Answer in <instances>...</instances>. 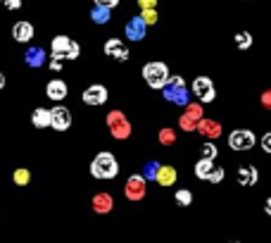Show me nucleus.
Returning <instances> with one entry per match:
<instances>
[{"mask_svg": "<svg viewBox=\"0 0 271 243\" xmlns=\"http://www.w3.org/2000/svg\"><path fill=\"white\" fill-rule=\"evenodd\" d=\"M83 103L86 105H105L107 103V88L95 83V86H88L83 91Z\"/></svg>", "mask_w": 271, "mask_h": 243, "instance_id": "obj_7", "label": "nucleus"}, {"mask_svg": "<svg viewBox=\"0 0 271 243\" xmlns=\"http://www.w3.org/2000/svg\"><path fill=\"white\" fill-rule=\"evenodd\" d=\"M200 131H205V134H210V136H219L221 127L219 124H212V122H202L200 124Z\"/></svg>", "mask_w": 271, "mask_h": 243, "instance_id": "obj_28", "label": "nucleus"}, {"mask_svg": "<svg viewBox=\"0 0 271 243\" xmlns=\"http://www.w3.org/2000/svg\"><path fill=\"white\" fill-rule=\"evenodd\" d=\"M224 179V169L221 167H214L212 172H210V177H207V181H212V184H219Z\"/></svg>", "mask_w": 271, "mask_h": 243, "instance_id": "obj_30", "label": "nucleus"}, {"mask_svg": "<svg viewBox=\"0 0 271 243\" xmlns=\"http://www.w3.org/2000/svg\"><path fill=\"white\" fill-rule=\"evenodd\" d=\"M255 134L250 131V129H236V131H231L228 136V146L233 148V150H250L252 146H255Z\"/></svg>", "mask_w": 271, "mask_h": 243, "instance_id": "obj_5", "label": "nucleus"}, {"mask_svg": "<svg viewBox=\"0 0 271 243\" xmlns=\"http://www.w3.org/2000/svg\"><path fill=\"white\" fill-rule=\"evenodd\" d=\"M212 169H214V160H200L197 164H195V174H197V179H207Z\"/></svg>", "mask_w": 271, "mask_h": 243, "instance_id": "obj_21", "label": "nucleus"}, {"mask_svg": "<svg viewBox=\"0 0 271 243\" xmlns=\"http://www.w3.org/2000/svg\"><path fill=\"white\" fill-rule=\"evenodd\" d=\"M2 86H5V74L0 72V88H2Z\"/></svg>", "mask_w": 271, "mask_h": 243, "instance_id": "obj_38", "label": "nucleus"}, {"mask_svg": "<svg viewBox=\"0 0 271 243\" xmlns=\"http://www.w3.org/2000/svg\"><path fill=\"white\" fill-rule=\"evenodd\" d=\"M45 93H48V98H50V100H55V103H60V100H64V98H67L69 88H67V83H64V81L53 79L50 83H48Z\"/></svg>", "mask_w": 271, "mask_h": 243, "instance_id": "obj_11", "label": "nucleus"}, {"mask_svg": "<svg viewBox=\"0 0 271 243\" xmlns=\"http://www.w3.org/2000/svg\"><path fill=\"white\" fill-rule=\"evenodd\" d=\"M262 148H264L267 153H271V134H264V136H262Z\"/></svg>", "mask_w": 271, "mask_h": 243, "instance_id": "obj_36", "label": "nucleus"}, {"mask_svg": "<svg viewBox=\"0 0 271 243\" xmlns=\"http://www.w3.org/2000/svg\"><path fill=\"white\" fill-rule=\"evenodd\" d=\"M93 210L95 212H109L112 210V198H109L107 193H98L93 198Z\"/></svg>", "mask_w": 271, "mask_h": 243, "instance_id": "obj_19", "label": "nucleus"}, {"mask_svg": "<svg viewBox=\"0 0 271 243\" xmlns=\"http://www.w3.org/2000/svg\"><path fill=\"white\" fill-rule=\"evenodd\" d=\"M69 43H72V38H67V36H55L53 38V55L55 57H62L64 60V53H67V48H69Z\"/></svg>", "mask_w": 271, "mask_h": 243, "instance_id": "obj_18", "label": "nucleus"}, {"mask_svg": "<svg viewBox=\"0 0 271 243\" xmlns=\"http://www.w3.org/2000/svg\"><path fill=\"white\" fill-rule=\"evenodd\" d=\"M12 36H15V41L27 43V41L33 38V27H31L29 22H17V24L12 27Z\"/></svg>", "mask_w": 271, "mask_h": 243, "instance_id": "obj_14", "label": "nucleus"}, {"mask_svg": "<svg viewBox=\"0 0 271 243\" xmlns=\"http://www.w3.org/2000/svg\"><path fill=\"white\" fill-rule=\"evenodd\" d=\"M50 127L57 129V131H67L72 127V112L67 108H62V105L53 108L50 110Z\"/></svg>", "mask_w": 271, "mask_h": 243, "instance_id": "obj_6", "label": "nucleus"}, {"mask_svg": "<svg viewBox=\"0 0 271 243\" xmlns=\"http://www.w3.org/2000/svg\"><path fill=\"white\" fill-rule=\"evenodd\" d=\"M257 177H259V172H257V167H241L238 169V181H241V186H252V184H257Z\"/></svg>", "mask_w": 271, "mask_h": 243, "instance_id": "obj_16", "label": "nucleus"}, {"mask_svg": "<svg viewBox=\"0 0 271 243\" xmlns=\"http://www.w3.org/2000/svg\"><path fill=\"white\" fill-rule=\"evenodd\" d=\"M50 69H53V72H60V69H62V57H55L53 55V60H50Z\"/></svg>", "mask_w": 271, "mask_h": 243, "instance_id": "obj_32", "label": "nucleus"}, {"mask_svg": "<svg viewBox=\"0 0 271 243\" xmlns=\"http://www.w3.org/2000/svg\"><path fill=\"white\" fill-rule=\"evenodd\" d=\"M31 122H33V127H38V129H45V127H50V110H45V108L33 110V114H31Z\"/></svg>", "mask_w": 271, "mask_h": 243, "instance_id": "obj_17", "label": "nucleus"}, {"mask_svg": "<svg viewBox=\"0 0 271 243\" xmlns=\"http://www.w3.org/2000/svg\"><path fill=\"white\" fill-rule=\"evenodd\" d=\"M193 93L202 100V103H212L217 98V91H214V83L210 77H197L193 81Z\"/></svg>", "mask_w": 271, "mask_h": 243, "instance_id": "obj_4", "label": "nucleus"}, {"mask_svg": "<svg viewBox=\"0 0 271 243\" xmlns=\"http://www.w3.org/2000/svg\"><path fill=\"white\" fill-rule=\"evenodd\" d=\"M109 119V129H112V134L117 136V138H124V136H129V124H126V119H124V114L121 112H112L107 117Z\"/></svg>", "mask_w": 271, "mask_h": 243, "instance_id": "obj_9", "label": "nucleus"}, {"mask_svg": "<svg viewBox=\"0 0 271 243\" xmlns=\"http://www.w3.org/2000/svg\"><path fill=\"white\" fill-rule=\"evenodd\" d=\"M197 117H200V108H190V112L181 119V122H183V129H193L195 122H197Z\"/></svg>", "mask_w": 271, "mask_h": 243, "instance_id": "obj_24", "label": "nucleus"}, {"mask_svg": "<svg viewBox=\"0 0 271 243\" xmlns=\"http://www.w3.org/2000/svg\"><path fill=\"white\" fill-rule=\"evenodd\" d=\"M162 138H164L162 143H171V134H169V131H164V134H162Z\"/></svg>", "mask_w": 271, "mask_h": 243, "instance_id": "obj_37", "label": "nucleus"}, {"mask_svg": "<svg viewBox=\"0 0 271 243\" xmlns=\"http://www.w3.org/2000/svg\"><path fill=\"white\" fill-rule=\"evenodd\" d=\"M155 181H157L160 186H171V184L176 181V169L160 164V169H157V174H155Z\"/></svg>", "mask_w": 271, "mask_h": 243, "instance_id": "obj_15", "label": "nucleus"}, {"mask_svg": "<svg viewBox=\"0 0 271 243\" xmlns=\"http://www.w3.org/2000/svg\"><path fill=\"white\" fill-rule=\"evenodd\" d=\"M236 43H238L241 50H247V48L252 46V36H250L247 31H241V33H236Z\"/></svg>", "mask_w": 271, "mask_h": 243, "instance_id": "obj_25", "label": "nucleus"}, {"mask_svg": "<svg viewBox=\"0 0 271 243\" xmlns=\"http://www.w3.org/2000/svg\"><path fill=\"white\" fill-rule=\"evenodd\" d=\"M138 5L143 10H150V7H157V0H138Z\"/></svg>", "mask_w": 271, "mask_h": 243, "instance_id": "obj_35", "label": "nucleus"}, {"mask_svg": "<svg viewBox=\"0 0 271 243\" xmlns=\"http://www.w3.org/2000/svg\"><path fill=\"white\" fill-rule=\"evenodd\" d=\"M90 19H93L95 24H107V22H109V10H107V7L95 5V7L90 10Z\"/></svg>", "mask_w": 271, "mask_h": 243, "instance_id": "obj_20", "label": "nucleus"}, {"mask_svg": "<svg viewBox=\"0 0 271 243\" xmlns=\"http://www.w3.org/2000/svg\"><path fill=\"white\" fill-rule=\"evenodd\" d=\"M117 2H119V0H95V5H100V7H107V10H112Z\"/></svg>", "mask_w": 271, "mask_h": 243, "instance_id": "obj_33", "label": "nucleus"}, {"mask_svg": "<svg viewBox=\"0 0 271 243\" xmlns=\"http://www.w3.org/2000/svg\"><path fill=\"white\" fill-rule=\"evenodd\" d=\"M143 79L150 88H162L169 79V69H166L164 62H148L143 67Z\"/></svg>", "mask_w": 271, "mask_h": 243, "instance_id": "obj_3", "label": "nucleus"}, {"mask_svg": "<svg viewBox=\"0 0 271 243\" xmlns=\"http://www.w3.org/2000/svg\"><path fill=\"white\" fill-rule=\"evenodd\" d=\"M5 7L7 10H19L22 7V0H5Z\"/></svg>", "mask_w": 271, "mask_h": 243, "instance_id": "obj_34", "label": "nucleus"}, {"mask_svg": "<svg viewBox=\"0 0 271 243\" xmlns=\"http://www.w3.org/2000/svg\"><path fill=\"white\" fill-rule=\"evenodd\" d=\"M157 169H160V164L157 162H145V167H143V179L148 181V179H155V174H157Z\"/></svg>", "mask_w": 271, "mask_h": 243, "instance_id": "obj_26", "label": "nucleus"}, {"mask_svg": "<svg viewBox=\"0 0 271 243\" xmlns=\"http://www.w3.org/2000/svg\"><path fill=\"white\" fill-rule=\"evenodd\" d=\"M176 205H181V208H186V205H190L193 203V193H190L188 189H181V191H176Z\"/></svg>", "mask_w": 271, "mask_h": 243, "instance_id": "obj_23", "label": "nucleus"}, {"mask_svg": "<svg viewBox=\"0 0 271 243\" xmlns=\"http://www.w3.org/2000/svg\"><path fill=\"white\" fill-rule=\"evenodd\" d=\"M145 31H148V24H145L140 17H134V19H129V24H126V38H129V41H143V38H145Z\"/></svg>", "mask_w": 271, "mask_h": 243, "instance_id": "obj_10", "label": "nucleus"}, {"mask_svg": "<svg viewBox=\"0 0 271 243\" xmlns=\"http://www.w3.org/2000/svg\"><path fill=\"white\" fill-rule=\"evenodd\" d=\"M24 60H27L29 67H43V65H45V60H48V55H45L43 48L31 46V48L27 50V55H24Z\"/></svg>", "mask_w": 271, "mask_h": 243, "instance_id": "obj_12", "label": "nucleus"}, {"mask_svg": "<svg viewBox=\"0 0 271 243\" xmlns=\"http://www.w3.org/2000/svg\"><path fill=\"white\" fill-rule=\"evenodd\" d=\"M117 172H119V164L114 160V155L107 153V150L105 153H98L95 160L90 162V174L95 179H114Z\"/></svg>", "mask_w": 271, "mask_h": 243, "instance_id": "obj_1", "label": "nucleus"}, {"mask_svg": "<svg viewBox=\"0 0 271 243\" xmlns=\"http://www.w3.org/2000/svg\"><path fill=\"white\" fill-rule=\"evenodd\" d=\"M143 195H145V179L140 174H134L126 181V198L129 200H140Z\"/></svg>", "mask_w": 271, "mask_h": 243, "instance_id": "obj_8", "label": "nucleus"}, {"mask_svg": "<svg viewBox=\"0 0 271 243\" xmlns=\"http://www.w3.org/2000/svg\"><path fill=\"white\" fill-rule=\"evenodd\" d=\"M140 19H143L145 24H152V22H157V10H155V7H150V10H143Z\"/></svg>", "mask_w": 271, "mask_h": 243, "instance_id": "obj_29", "label": "nucleus"}, {"mask_svg": "<svg viewBox=\"0 0 271 243\" xmlns=\"http://www.w3.org/2000/svg\"><path fill=\"white\" fill-rule=\"evenodd\" d=\"M29 179H31L29 169H17V172H15V184H17V186H27Z\"/></svg>", "mask_w": 271, "mask_h": 243, "instance_id": "obj_27", "label": "nucleus"}, {"mask_svg": "<svg viewBox=\"0 0 271 243\" xmlns=\"http://www.w3.org/2000/svg\"><path fill=\"white\" fill-rule=\"evenodd\" d=\"M105 53L112 55V57H119V60H129V48L119 38H109L105 43Z\"/></svg>", "mask_w": 271, "mask_h": 243, "instance_id": "obj_13", "label": "nucleus"}, {"mask_svg": "<svg viewBox=\"0 0 271 243\" xmlns=\"http://www.w3.org/2000/svg\"><path fill=\"white\" fill-rule=\"evenodd\" d=\"M64 57H67V60H76V57H79V43L72 41L69 48H67V53H64Z\"/></svg>", "mask_w": 271, "mask_h": 243, "instance_id": "obj_31", "label": "nucleus"}, {"mask_svg": "<svg viewBox=\"0 0 271 243\" xmlns=\"http://www.w3.org/2000/svg\"><path fill=\"white\" fill-rule=\"evenodd\" d=\"M219 155V148L217 143H212V141H207L205 146H202V160H214Z\"/></svg>", "mask_w": 271, "mask_h": 243, "instance_id": "obj_22", "label": "nucleus"}, {"mask_svg": "<svg viewBox=\"0 0 271 243\" xmlns=\"http://www.w3.org/2000/svg\"><path fill=\"white\" fill-rule=\"evenodd\" d=\"M164 91V98L169 100V103H176V105H188L190 100V93L188 88H186V83L181 77H169L166 83L162 86Z\"/></svg>", "mask_w": 271, "mask_h": 243, "instance_id": "obj_2", "label": "nucleus"}]
</instances>
